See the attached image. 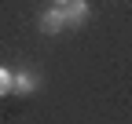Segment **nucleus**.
Wrapping results in <instances>:
<instances>
[{
	"label": "nucleus",
	"mask_w": 132,
	"mask_h": 124,
	"mask_svg": "<svg viewBox=\"0 0 132 124\" xmlns=\"http://www.w3.org/2000/svg\"><path fill=\"white\" fill-rule=\"evenodd\" d=\"M66 29V15H62V7H48L44 15H40V33H48V37H55V33H62Z\"/></svg>",
	"instance_id": "obj_2"
},
{
	"label": "nucleus",
	"mask_w": 132,
	"mask_h": 124,
	"mask_svg": "<svg viewBox=\"0 0 132 124\" xmlns=\"http://www.w3.org/2000/svg\"><path fill=\"white\" fill-rule=\"evenodd\" d=\"M0 95H11V69L0 66Z\"/></svg>",
	"instance_id": "obj_4"
},
{
	"label": "nucleus",
	"mask_w": 132,
	"mask_h": 124,
	"mask_svg": "<svg viewBox=\"0 0 132 124\" xmlns=\"http://www.w3.org/2000/svg\"><path fill=\"white\" fill-rule=\"evenodd\" d=\"M62 15H66V26L88 22V0H66V4H62Z\"/></svg>",
	"instance_id": "obj_3"
},
{
	"label": "nucleus",
	"mask_w": 132,
	"mask_h": 124,
	"mask_svg": "<svg viewBox=\"0 0 132 124\" xmlns=\"http://www.w3.org/2000/svg\"><path fill=\"white\" fill-rule=\"evenodd\" d=\"M48 4H55V7H62V4H66V0H48Z\"/></svg>",
	"instance_id": "obj_5"
},
{
	"label": "nucleus",
	"mask_w": 132,
	"mask_h": 124,
	"mask_svg": "<svg viewBox=\"0 0 132 124\" xmlns=\"http://www.w3.org/2000/svg\"><path fill=\"white\" fill-rule=\"evenodd\" d=\"M37 88H40V77L33 73V69H19V73H11V91H15V95H33Z\"/></svg>",
	"instance_id": "obj_1"
}]
</instances>
